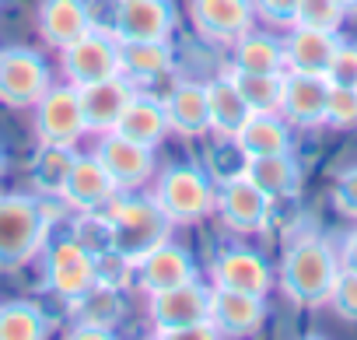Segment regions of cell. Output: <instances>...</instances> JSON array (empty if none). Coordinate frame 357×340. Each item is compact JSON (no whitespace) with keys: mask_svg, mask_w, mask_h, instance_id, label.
<instances>
[{"mask_svg":"<svg viewBox=\"0 0 357 340\" xmlns=\"http://www.w3.org/2000/svg\"><path fill=\"white\" fill-rule=\"evenodd\" d=\"M340 277V253L319 235L301 232L287 242L277 270V284L298 309H319L329 302V291Z\"/></svg>","mask_w":357,"mask_h":340,"instance_id":"cell-1","label":"cell"},{"mask_svg":"<svg viewBox=\"0 0 357 340\" xmlns=\"http://www.w3.org/2000/svg\"><path fill=\"white\" fill-rule=\"evenodd\" d=\"M105 218L112 225V253H119L130 263L140 253L154 249L158 242L172 239V228H175L165 218V211L158 207V200L151 193H140V190L116 193L105 207Z\"/></svg>","mask_w":357,"mask_h":340,"instance_id":"cell-2","label":"cell"},{"mask_svg":"<svg viewBox=\"0 0 357 340\" xmlns=\"http://www.w3.org/2000/svg\"><path fill=\"white\" fill-rule=\"evenodd\" d=\"M53 214L39 197L0 193V270H18L50 242Z\"/></svg>","mask_w":357,"mask_h":340,"instance_id":"cell-3","label":"cell"},{"mask_svg":"<svg viewBox=\"0 0 357 340\" xmlns=\"http://www.w3.org/2000/svg\"><path fill=\"white\" fill-rule=\"evenodd\" d=\"M151 197L158 200V207L172 225H200L204 218L214 214L218 186L200 165L183 161V165H168L165 172L154 176Z\"/></svg>","mask_w":357,"mask_h":340,"instance_id":"cell-4","label":"cell"},{"mask_svg":"<svg viewBox=\"0 0 357 340\" xmlns=\"http://www.w3.org/2000/svg\"><path fill=\"white\" fill-rule=\"evenodd\" d=\"M98 284V256H91L74 235L43 246V288L63 305H74Z\"/></svg>","mask_w":357,"mask_h":340,"instance_id":"cell-5","label":"cell"},{"mask_svg":"<svg viewBox=\"0 0 357 340\" xmlns=\"http://www.w3.org/2000/svg\"><path fill=\"white\" fill-rule=\"evenodd\" d=\"M211 309V288L197 281L175 284L168 291L147 295V323H151V337L158 340H178L190 326L204 323Z\"/></svg>","mask_w":357,"mask_h":340,"instance_id":"cell-6","label":"cell"},{"mask_svg":"<svg viewBox=\"0 0 357 340\" xmlns=\"http://www.w3.org/2000/svg\"><path fill=\"white\" fill-rule=\"evenodd\" d=\"M53 88V71L39 50L8 46L0 50V102L11 109H32Z\"/></svg>","mask_w":357,"mask_h":340,"instance_id":"cell-7","label":"cell"},{"mask_svg":"<svg viewBox=\"0 0 357 340\" xmlns=\"http://www.w3.org/2000/svg\"><path fill=\"white\" fill-rule=\"evenodd\" d=\"M197 277H200L197 256L175 239L158 242L154 249L140 253L130 263V288L140 291V295H158V291H168L175 284H186V281H197Z\"/></svg>","mask_w":357,"mask_h":340,"instance_id":"cell-8","label":"cell"},{"mask_svg":"<svg viewBox=\"0 0 357 340\" xmlns=\"http://www.w3.org/2000/svg\"><path fill=\"white\" fill-rule=\"evenodd\" d=\"M60 71L63 81L74 88L105 81L112 74H123V57H119V39L105 29H91L88 36H81L77 43L60 50Z\"/></svg>","mask_w":357,"mask_h":340,"instance_id":"cell-9","label":"cell"},{"mask_svg":"<svg viewBox=\"0 0 357 340\" xmlns=\"http://www.w3.org/2000/svg\"><path fill=\"white\" fill-rule=\"evenodd\" d=\"M32 119H36V137L39 144L50 147H77L81 137L88 133L84 112H81V95L74 84H56L32 105Z\"/></svg>","mask_w":357,"mask_h":340,"instance_id":"cell-10","label":"cell"},{"mask_svg":"<svg viewBox=\"0 0 357 340\" xmlns=\"http://www.w3.org/2000/svg\"><path fill=\"white\" fill-rule=\"evenodd\" d=\"M214 214L221 218V225L228 232H238V235H256L270 225V214H273V200L245 176H228L221 186H218V204H214Z\"/></svg>","mask_w":357,"mask_h":340,"instance_id":"cell-11","label":"cell"},{"mask_svg":"<svg viewBox=\"0 0 357 340\" xmlns=\"http://www.w3.org/2000/svg\"><path fill=\"white\" fill-rule=\"evenodd\" d=\"M178 25V11L172 0H116L109 32L119 43H151L172 39Z\"/></svg>","mask_w":357,"mask_h":340,"instance_id":"cell-12","label":"cell"},{"mask_svg":"<svg viewBox=\"0 0 357 340\" xmlns=\"http://www.w3.org/2000/svg\"><path fill=\"white\" fill-rule=\"evenodd\" d=\"M211 284L266 298L270 288L277 284V274H273V267L266 263L263 253H256L249 246H225L211 260Z\"/></svg>","mask_w":357,"mask_h":340,"instance_id":"cell-13","label":"cell"},{"mask_svg":"<svg viewBox=\"0 0 357 340\" xmlns=\"http://www.w3.org/2000/svg\"><path fill=\"white\" fill-rule=\"evenodd\" d=\"M91 154L102 161V168L109 172V179L119 186V193L144 190L154 179V147L133 144V140L119 137L116 130L102 133V140H98V147Z\"/></svg>","mask_w":357,"mask_h":340,"instance_id":"cell-14","label":"cell"},{"mask_svg":"<svg viewBox=\"0 0 357 340\" xmlns=\"http://www.w3.org/2000/svg\"><path fill=\"white\" fill-rule=\"evenodd\" d=\"M190 22L200 39L214 46H231L252 32L256 8L252 0H190Z\"/></svg>","mask_w":357,"mask_h":340,"instance_id":"cell-15","label":"cell"},{"mask_svg":"<svg viewBox=\"0 0 357 340\" xmlns=\"http://www.w3.org/2000/svg\"><path fill=\"white\" fill-rule=\"evenodd\" d=\"M119 193V186L109 179V172L102 168V161L95 154H74V165L63 179L60 190V204L70 211H105L109 200Z\"/></svg>","mask_w":357,"mask_h":340,"instance_id":"cell-16","label":"cell"},{"mask_svg":"<svg viewBox=\"0 0 357 340\" xmlns=\"http://www.w3.org/2000/svg\"><path fill=\"white\" fill-rule=\"evenodd\" d=\"M207 319L218 326L221 337H252L266 323V298L235 291V288H214L211 284V309Z\"/></svg>","mask_w":357,"mask_h":340,"instance_id":"cell-17","label":"cell"},{"mask_svg":"<svg viewBox=\"0 0 357 340\" xmlns=\"http://www.w3.org/2000/svg\"><path fill=\"white\" fill-rule=\"evenodd\" d=\"M326 95L329 81L326 74H305V71H284V95H280V116L291 126L315 130L326 116Z\"/></svg>","mask_w":357,"mask_h":340,"instance_id":"cell-18","label":"cell"},{"mask_svg":"<svg viewBox=\"0 0 357 340\" xmlns=\"http://www.w3.org/2000/svg\"><path fill=\"white\" fill-rule=\"evenodd\" d=\"M133 91H137V84H133L126 74H112V77H105V81H95V84L77 88L88 133H98V137L109 133V130L119 123L126 102L133 98Z\"/></svg>","mask_w":357,"mask_h":340,"instance_id":"cell-19","label":"cell"},{"mask_svg":"<svg viewBox=\"0 0 357 340\" xmlns=\"http://www.w3.org/2000/svg\"><path fill=\"white\" fill-rule=\"evenodd\" d=\"M36 25L46 46L63 50L95 29V15L88 0H43L36 11Z\"/></svg>","mask_w":357,"mask_h":340,"instance_id":"cell-20","label":"cell"},{"mask_svg":"<svg viewBox=\"0 0 357 340\" xmlns=\"http://www.w3.org/2000/svg\"><path fill=\"white\" fill-rule=\"evenodd\" d=\"M165 102V116L172 133L178 137H204L211 133V109H207V84L200 81H178L168 88Z\"/></svg>","mask_w":357,"mask_h":340,"instance_id":"cell-21","label":"cell"},{"mask_svg":"<svg viewBox=\"0 0 357 340\" xmlns=\"http://www.w3.org/2000/svg\"><path fill=\"white\" fill-rule=\"evenodd\" d=\"M112 130L133 144H144V147H158L172 133L168 116H165V102L151 91H140V88L133 91V98L126 102V109Z\"/></svg>","mask_w":357,"mask_h":340,"instance_id":"cell-22","label":"cell"},{"mask_svg":"<svg viewBox=\"0 0 357 340\" xmlns=\"http://www.w3.org/2000/svg\"><path fill=\"white\" fill-rule=\"evenodd\" d=\"M242 172L277 204V200H291L301 193V165L291 151H277V154H256L245 158Z\"/></svg>","mask_w":357,"mask_h":340,"instance_id":"cell-23","label":"cell"},{"mask_svg":"<svg viewBox=\"0 0 357 340\" xmlns=\"http://www.w3.org/2000/svg\"><path fill=\"white\" fill-rule=\"evenodd\" d=\"M336 43H340V32H322V29H308V25H291V29H287V39H284L287 71L326 74Z\"/></svg>","mask_w":357,"mask_h":340,"instance_id":"cell-24","label":"cell"},{"mask_svg":"<svg viewBox=\"0 0 357 340\" xmlns=\"http://www.w3.org/2000/svg\"><path fill=\"white\" fill-rule=\"evenodd\" d=\"M123 57V74L140 88L151 81H161L175 71V50L168 39H151V43H119Z\"/></svg>","mask_w":357,"mask_h":340,"instance_id":"cell-25","label":"cell"},{"mask_svg":"<svg viewBox=\"0 0 357 340\" xmlns=\"http://www.w3.org/2000/svg\"><path fill=\"white\" fill-rule=\"evenodd\" d=\"M242 158H256V154H277V151H291V123L280 112H252L242 130L231 140Z\"/></svg>","mask_w":357,"mask_h":340,"instance_id":"cell-26","label":"cell"},{"mask_svg":"<svg viewBox=\"0 0 357 340\" xmlns=\"http://www.w3.org/2000/svg\"><path fill=\"white\" fill-rule=\"evenodd\" d=\"M207 109H211V133H218L221 140H235L242 123L252 116V109L245 105L238 88L231 84L228 71L218 74L214 81H207Z\"/></svg>","mask_w":357,"mask_h":340,"instance_id":"cell-27","label":"cell"},{"mask_svg":"<svg viewBox=\"0 0 357 340\" xmlns=\"http://www.w3.org/2000/svg\"><path fill=\"white\" fill-rule=\"evenodd\" d=\"M53 333V316L29 298L0 302V340H46Z\"/></svg>","mask_w":357,"mask_h":340,"instance_id":"cell-28","label":"cell"},{"mask_svg":"<svg viewBox=\"0 0 357 340\" xmlns=\"http://www.w3.org/2000/svg\"><path fill=\"white\" fill-rule=\"evenodd\" d=\"M231 67L256 74H284V39H273L266 32H245L238 43H231Z\"/></svg>","mask_w":357,"mask_h":340,"instance_id":"cell-29","label":"cell"},{"mask_svg":"<svg viewBox=\"0 0 357 340\" xmlns=\"http://www.w3.org/2000/svg\"><path fill=\"white\" fill-rule=\"evenodd\" d=\"M74 323H95V326H105V330H116V323L123 319L126 305H123V288L116 284H95L88 295H81L74 305Z\"/></svg>","mask_w":357,"mask_h":340,"instance_id":"cell-30","label":"cell"},{"mask_svg":"<svg viewBox=\"0 0 357 340\" xmlns=\"http://www.w3.org/2000/svg\"><path fill=\"white\" fill-rule=\"evenodd\" d=\"M231 84L245 98L252 112H280V95H284V74H256V71H238L228 67Z\"/></svg>","mask_w":357,"mask_h":340,"instance_id":"cell-31","label":"cell"},{"mask_svg":"<svg viewBox=\"0 0 357 340\" xmlns=\"http://www.w3.org/2000/svg\"><path fill=\"white\" fill-rule=\"evenodd\" d=\"M74 154L77 147H50V144H39L36 151V161H32V183L43 197H53L60 200V190H63V179L74 165Z\"/></svg>","mask_w":357,"mask_h":340,"instance_id":"cell-32","label":"cell"},{"mask_svg":"<svg viewBox=\"0 0 357 340\" xmlns=\"http://www.w3.org/2000/svg\"><path fill=\"white\" fill-rule=\"evenodd\" d=\"M74 239H77L91 256L112 253V225H109L105 211H81V214L74 218Z\"/></svg>","mask_w":357,"mask_h":340,"instance_id":"cell-33","label":"cell"},{"mask_svg":"<svg viewBox=\"0 0 357 340\" xmlns=\"http://www.w3.org/2000/svg\"><path fill=\"white\" fill-rule=\"evenodd\" d=\"M322 126H333V130H354L357 126V88L329 84Z\"/></svg>","mask_w":357,"mask_h":340,"instance_id":"cell-34","label":"cell"},{"mask_svg":"<svg viewBox=\"0 0 357 340\" xmlns=\"http://www.w3.org/2000/svg\"><path fill=\"white\" fill-rule=\"evenodd\" d=\"M343 18H347V11L336 4V0H301L294 25H308V29H322V32H340Z\"/></svg>","mask_w":357,"mask_h":340,"instance_id":"cell-35","label":"cell"},{"mask_svg":"<svg viewBox=\"0 0 357 340\" xmlns=\"http://www.w3.org/2000/svg\"><path fill=\"white\" fill-rule=\"evenodd\" d=\"M326 81L343 84V88H357V43H347V39L336 43L333 60L326 67Z\"/></svg>","mask_w":357,"mask_h":340,"instance_id":"cell-36","label":"cell"},{"mask_svg":"<svg viewBox=\"0 0 357 340\" xmlns=\"http://www.w3.org/2000/svg\"><path fill=\"white\" fill-rule=\"evenodd\" d=\"M326 305H329L340 319L357 323V274H354V270H343V267H340V277H336V284H333Z\"/></svg>","mask_w":357,"mask_h":340,"instance_id":"cell-37","label":"cell"},{"mask_svg":"<svg viewBox=\"0 0 357 340\" xmlns=\"http://www.w3.org/2000/svg\"><path fill=\"white\" fill-rule=\"evenodd\" d=\"M329 200H333V207L343 218H354L357 221V165L343 168V172L336 176V183L329 190Z\"/></svg>","mask_w":357,"mask_h":340,"instance_id":"cell-38","label":"cell"},{"mask_svg":"<svg viewBox=\"0 0 357 340\" xmlns=\"http://www.w3.org/2000/svg\"><path fill=\"white\" fill-rule=\"evenodd\" d=\"M298 4L301 0H252L256 18H263L273 29H291L298 22Z\"/></svg>","mask_w":357,"mask_h":340,"instance_id":"cell-39","label":"cell"},{"mask_svg":"<svg viewBox=\"0 0 357 340\" xmlns=\"http://www.w3.org/2000/svg\"><path fill=\"white\" fill-rule=\"evenodd\" d=\"M70 340H112L116 330H105V326H95V323H74L67 330Z\"/></svg>","mask_w":357,"mask_h":340,"instance_id":"cell-40","label":"cell"},{"mask_svg":"<svg viewBox=\"0 0 357 340\" xmlns=\"http://www.w3.org/2000/svg\"><path fill=\"white\" fill-rule=\"evenodd\" d=\"M336 253H340V267L357 274V228H350V232L343 235V242H340Z\"/></svg>","mask_w":357,"mask_h":340,"instance_id":"cell-41","label":"cell"},{"mask_svg":"<svg viewBox=\"0 0 357 340\" xmlns=\"http://www.w3.org/2000/svg\"><path fill=\"white\" fill-rule=\"evenodd\" d=\"M336 4H340L347 15H357V0H336Z\"/></svg>","mask_w":357,"mask_h":340,"instance_id":"cell-42","label":"cell"},{"mask_svg":"<svg viewBox=\"0 0 357 340\" xmlns=\"http://www.w3.org/2000/svg\"><path fill=\"white\" fill-rule=\"evenodd\" d=\"M4 172H8V151H4V144H0V179H4Z\"/></svg>","mask_w":357,"mask_h":340,"instance_id":"cell-43","label":"cell"}]
</instances>
